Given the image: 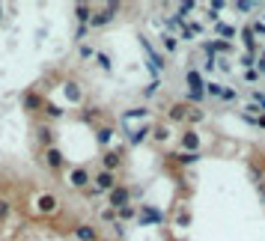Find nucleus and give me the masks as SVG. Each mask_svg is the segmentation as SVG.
<instances>
[{"mask_svg":"<svg viewBox=\"0 0 265 241\" xmlns=\"http://www.w3.org/2000/svg\"><path fill=\"white\" fill-rule=\"evenodd\" d=\"M57 206H60V203H57V197H54V194H42V197L36 200V209H39L42 215H54V212H57Z\"/></svg>","mask_w":265,"mask_h":241,"instance_id":"4","label":"nucleus"},{"mask_svg":"<svg viewBox=\"0 0 265 241\" xmlns=\"http://www.w3.org/2000/svg\"><path fill=\"white\" fill-rule=\"evenodd\" d=\"M155 92H158V80H152V83L143 89V95H146V98H149V95H155Z\"/></svg>","mask_w":265,"mask_h":241,"instance_id":"33","label":"nucleus"},{"mask_svg":"<svg viewBox=\"0 0 265 241\" xmlns=\"http://www.w3.org/2000/svg\"><path fill=\"white\" fill-rule=\"evenodd\" d=\"M75 239L78 241H98V230L89 227V224H81V227H75Z\"/></svg>","mask_w":265,"mask_h":241,"instance_id":"7","label":"nucleus"},{"mask_svg":"<svg viewBox=\"0 0 265 241\" xmlns=\"http://www.w3.org/2000/svg\"><path fill=\"white\" fill-rule=\"evenodd\" d=\"M257 78H260L257 69H248V72H245V80H248V83H257Z\"/></svg>","mask_w":265,"mask_h":241,"instance_id":"32","label":"nucleus"},{"mask_svg":"<svg viewBox=\"0 0 265 241\" xmlns=\"http://www.w3.org/2000/svg\"><path fill=\"white\" fill-rule=\"evenodd\" d=\"M188 113H191V107H188V104H173V107L167 110V116H170L173 122H182V119H188Z\"/></svg>","mask_w":265,"mask_h":241,"instance_id":"13","label":"nucleus"},{"mask_svg":"<svg viewBox=\"0 0 265 241\" xmlns=\"http://www.w3.org/2000/svg\"><path fill=\"white\" fill-rule=\"evenodd\" d=\"M45 164H48L51 170H60V167L66 164V158H63V152H60L57 146H51V149H45Z\"/></svg>","mask_w":265,"mask_h":241,"instance_id":"5","label":"nucleus"},{"mask_svg":"<svg viewBox=\"0 0 265 241\" xmlns=\"http://www.w3.org/2000/svg\"><path fill=\"white\" fill-rule=\"evenodd\" d=\"M9 209H12V206H9V203H6V200H0V221H3V218H6V215H9Z\"/></svg>","mask_w":265,"mask_h":241,"instance_id":"37","label":"nucleus"},{"mask_svg":"<svg viewBox=\"0 0 265 241\" xmlns=\"http://www.w3.org/2000/svg\"><path fill=\"white\" fill-rule=\"evenodd\" d=\"M81 57H84V60H89V57H92V48H89V45H84V48H81Z\"/></svg>","mask_w":265,"mask_h":241,"instance_id":"40","label":"nucleus"},{"mask_svg":"<svg viewBox=\"0 0 265 241\" xmlns=\"http://www.w3.org/2000/svg\"><path fill=\"white\" fill-rule=\"evenodd\" d=\"M254 36H257V33H254V27H245V30H242V42H245V48H248V54H257V48H260Z\"/></svg>","mask_w":265,"mask_h":241,"instance_id":"11","label":"nucleus"},{"mask_svg":"<svg viewBox=\"0 0 265 241\" xmlns=\"http://www.w3.org/2000/svg\"><path fill=\"white\" fill-rule=\"evenodd\" d=\"M92 15H95V12H92L87 3H78V6H75V18L81 21V27H87V24L92 21Z\"/></svg>","mask_w":265,"mask_h":241,"instance_id":"9","label":"nucleus"},{"mask_svg":"<svg viewBox=\"0 0 265 241\" xmlns=\"http://www.w3.org/2000/svg\"><path fill=\"white\" fill-rule=\"evenodd\" d=\"M128 200H131V191H128L125 185H116V188L110 191V209H116V212H119V209H125V206H131Z\"/></svg>","mask_w":265,"mask_h":241,"instance_id":"2","label":"nucleus"},{"mask_svg":"<svg viewBox=\"0 0 265 241\" xmlns=\"http://www.w3.org/2000/svg\"><path fill=\"white\" fill-rule=\"evenodd\" d=\"M218 33H221V36H236V30L227 27V24H218Z\"/></svg>","mask_w":265,"mask_h":241,"instance_id":"30","label":"nucleus"},{"mask_svg":"<svg viewBox=\"0 0 265 241\" xmlns=\"http://www.w3.org/2000/svg\"><path fill=\"white\" fill-rule=\"evenodd\" d=\"M170 158H176L182 167H191V164L200 161V152H179V155H170Z\"/></svg>","mask_w":265,"mask_h":241,"instance_id":"17","label":"nucleus"},{"mask_svg":"<svg viewBox=\"0 0 265 241\" xmlns=\"http://www.w3.org/2000/svg\"><path fill=\"white\" fill-rule=\"evenodd\" d=\"M137 221H140V224H161L164 215H161L158 209H152V206H143V215H137Z\"/></svg>","mask_w":265,"mask_h":241,"instance_id":"8","label":"nucleus"},{"mask_svg":"<svg viewBox=\"0 0 265 241\" xmlns=\"http://www.w3.org/2000/svg\"><path fill=\"white\" fill-rule=\"evenodd\" d=\"M185 78H188V86H191V89H206L203 75H200L197 69H188V75H185Z\"/></svg>","mask_w":265,"mask_h":241,"instance_id":"15","label":"nucleus"},{"mask_svg":"<svg viewBox=\"0 0 265 241\" xmlns=\"http://www.w3.org/2000/svg\"><path fill=\"white\" fill-rule=\"evenodd\" d=\"M251 27H254V33H257V36H265V24H263V21H254Z\"/></svg>","mask_w":265,"mask_h":241,"instance_id":"36","label":"nucleus"},{"mask_svg":"<svg viewBox=\"0 0 265 241\" xmlns=\"http://www.w3.org/2000/svg\"><path fill=\"white\" fill-rule=\"evenodd\" d=\"M110 137H113V128H101V131H98V143H101V146H107Z\"/></svg>","mask_w":265,"mask_h":241,"instance_id":"23","label":"nucleus"},{"mask_svg":"<svg viewBox=\"0 0 265 241\" xmlns=\"http://www.w3.org/2000/svg\"><path fill=\"white\" fill-rule=\"evenodd\" d=\"M149 131H152V128H149V125H140V128H134V131H131V134H128V143H131V146H137V143H143V140H146V134H149Z\"/></svg>","mask_w":265,"mask_h":241,"instance_id":"16","label":"nucleus"},{"mask_svg":"<svg viewBox=\"0 0 265 241\" xmlns=\"http://www.w3.org/2000/svg\"><path fill=\"white\" fill-rule=\"evenodd\" d=\"M236 9H239V12H251V9H254V3H236Z\"/></svg>","mask_w":265,"mask_h":241,"instance_id":"39","label":"nucleus"},{"mask_svg":"<svg viewBox=\"0 0 265 241\" xmlns=\"http://www.w3.org/2000/svg\"><path fill=\"white\" fill-rule=\"evenodd\" d=\"M203 95H206V89H188V101H203Z\"/></svg>","mask_w":265,"mask_h":241,"instance_id":"25","label":"nucleus"},{"mask_svg":"<svg viewBox=\"0 0 265 241\" xmlns=\"http://www.w3.org/2000/svg\"><path fill=\"white\" fill-rule=\"evenodd\" d=\"M182 146H185V152H197L200 149V134L197 131H185L182 134Z\"/></svg>","mask_w":265,"mask_h":241,"instance_id":"10","label":"nucleus"},{"mask_svg":"<svg viewBox=\"0 0 265 241\" xmlns=\"http://www.w3.org/2000/svg\"><path fill=\"white\" fill-rule=\"evenodd\" d=\"M236 95H239V92H236V89H230V86H227V89H224V95H221V98H224V101H236Z\"/></svg>","mask_w":265,"mask_h":241,"instance_id":"34","label":"nucleus"},{"mask_svg":"<svg viewBox=\"0 0 265 241\" xmlns=\"http://www.w3.org/2000/svg\"><path fill=\"white\" fill-rule=\"evenodd\" d=\"M242 66H245V69H254V66H257V57H254V54H242Z\"/></svg>","mask_w":265,"mask_h":241,"instance_id":"26","label":"nucleus"},{"mask_svg":"<svg viewBox=\"0 0 265 241\" xmlns=\"http://www.w3.org/2000/svg\"><path fill=\"white\" fill-rule=\"evenodd\" d=\"M116 12H119V3H107L101 12H95V15H92L89 27H104V24H110V21L116 18Z\"/></svg>","mask_w":265,"mask_h":241,"instance_id":"1","label":"nucleus"},{"mask_svg":"<svg viewBox=\"0 0 265 241\" xmlns=\"http://www.w3.org/2000/svg\"><path fill=\"white\" fill-rule=\"evenodd\" d=\"M251 98H254V104H260V107L265 110V92H260V89H254V95H251Z\"/></svg>","mask_w":265,"mask_h":241,"instance_id":"29","label":"nucleus"},{"mask_svg":"<svg viewBox=\"0 0 265 241\" xmlns=\"http://www.w3.org/2000/svg\"><path fill=\"white\" fill-rule=\"evenodd\" d=\"M95 188H98V191H107V194H110V191L116 188V176H113V173H107V170H101V173L95 176Z\"/></svg>","mask_w":265,"mask_h":241,"instance_id":"6","label":"nucleus"},{"mask_svg":"<svg viewBox=\"0 0 265 241\" xmlns=\"http://www.w3.org/2000/svg\"><path fill=\"white\" fill-rule=\"evenodd\" d=\"M257 66H260V72H265V51L257 57Z\"/></svg>","mask_w":265,"mask_h":241,"instance_id":"41","label":"nucleus"},{"mask_svg":"<svg viewBox=\"0 0 265 241\" xmlns=\"http://www.w3.org/2000/svg\"><path fill=\"white\" fill-rule=\"evenodd\" d=\"M21 104H24L27 110H45V101H42L36 92H27V95L21 98Z\"/></svg>","mask_w":265,"mask_h":241,"instance_id":"12","label":"nucleus"},{"mask_svg":"<svg viewBox=\"0 0 265 241\" xmlns=\"http://www.w3.org/2000/svg\"><path fill=\"white\" fill-rule=\"evenodd\" d=\"M66 95H69V101H78V98H81V89H78L75 83H69V86H66Z\"/></svg>","mask_w":265,"mask_h":241,"instance_id":"24","label":"nucleus"},{"mask_svg":"<svg viewBox=\"0 0 265 241\" xmlns=\"http://www.w3.org/2000/svg\"><path fill=\"white\" fill-rule=\"evenodd\" d=\"M257 191H260V197L265 200V182H257Z\"/></svg>","mask_w":265,"mask_h":241,"instance_id":"42","label":"nucleus"},{"mask_svg":"<svg viewBox=\"0 0 265 241\" xmlns=\"http://www.w3.org/2000/svg\"><path fill=\"white\" fill-rule=\"evenodd\" d=\"M36 134H39V143H42L45 149H51V146H54V131H51L48 125H42V128H39Z\"/></svg>","mask_w":265,"mask_h":241,"instance_id":"18","label":"nucleus"},{"mask_svg":"<svg viewBox=\"0 0 265 241\" xmlns=\"http://www.w3.org/2000/svg\"><path fill=\"white\" fill-rule=\"evenodd\" d=\"M45 113H48L51 119H57V116H63V110H60L57 104H45Z\"/></svg>","mask_w":265,"mask_h":241,"instance_id":"27","label":"nucleus"},{"mask_svg":"<svg viewBox=\"0 0 265 241\" xmlns=\"http://www.w3.org/2000/svg\"><path fill=\"white\" fill-rule=\"evenodd\" d=\"M191 12H194V3H191V0H188V3H182V6H179V12H176V15H179V18H182V21H185V18H188V15H191Z\"/></svg>","mask_w":265,"mask_h":241,"instance_id":"22","label":"nucleus"},{"mask_svg":"<svg viewBox=\"0 0 265 241\" xmlns=\"http://www.w3.org/2000/svg\"><path fill=\"white\" fill-rule=\"evenodd\" d=\"M119 164H122V155H119V149H113V152H104V170H107V173H113Z\"/></svg>","mask_w":265,"mask_h":241,"instance_id":"14","label":"nucleus"},{"mask_svg":"<svg viewBox=\"0 0 265 241\" xmlns=\"http://www.w3.org/2000/svg\"><path fill=\"white\" fill-rule=\"evenodd\" d=\"M98 57V63H101V69H110V60H107V54H95Z\"/></svg>","mask_w":265,"mask_h":241,"instance_id":"38","label":"nucleus"},{"mask_svg":"<svg viewBox=\"0 0 265 241\" xmlns=\"http://www.w3.org/2000/svg\"><path fill=\"white\" fill-rule=\"evenodd\" d=\"M0 15H3V9H0Z\"/></svg>","mask_w":265,"mask_h":241,"instance_id":"43","label":"nucleus"},{"mask_svg":"<svg viewBox=\"0 0 265 241\" xmlns=\"http://www.w3.org/2000/svg\"><path fill=\"white\" fill-rule=\"evenodd\" d=\"M224 89H227V86H221V83H212V80L206 83V92H209V95H215V98H221V95H224Z\"/></svg>","mask_w":265,"mask_h":241,"instance_id":"21","label":"nucleus"},{"mask_svg":"<svg viewBox=\"0 0 265 241\" xmlns=\"http://www.w3.org/2000/svg\"><path fill=\"white\" fill-rule=\"evenodd\" d=\"M164 48L167 51H176V36H164Z\"/></svg>","mask_w":265,"mask_h":241,"instance_id":"31","label":"nucleus"},{"mask_svg":"<svg viewBox=\"0 0 265 241\" xmlns=\"http://www.w3.org/2000/svg\"><path fill=\"white\" fill-rule=\"evenodd\" d=\"M69 185H72V188H78V191H87V188H89V173H87V170H81V167H78V170H72V173H69Z\"/></svg>","mask_w":265,"mask_h":241,"instance_id":"3","label":"nucleus"},{"mask_svg":"<svg viewBox=\"0 0 265 241\" xmlns=\"http://www.w3.org/2000/svg\"><path fill=\"white\" fill-rule=\"evenodd\" d=\"M116 215H119V218H125V221H128V218H134V215H137V209H134V206H125V209H119V212H116Z\"/></svg>","mask_w":265,"mask_h":241,"instance_id":"28","label":"nucleus"},{"mask_svg":"<svg viewBox=\"0 0 265 241\" xmlns=\"http://www.w3.org/2000/svg\"><path fill=\"white\" fill-rule=\"evenodd\" d=\"M188 119H191V122H200V119H203V110H197V107H191V113H188Z\"/></svg>","mask_w":265,"mask_h":241,"instance_id":"35","label":"nucleus"},{"mask_svg":"<svg viewBox=\"0 0 265 241\" xmlns=\"http://www.w3.org/2000/svg\"><path fill=\"white\" fill-rule=\"evenodd\" d=\"M152 137H155V140H161V143H164V140H167V137H170V128H167V125H155V128H152Z\"/></svg>","mask_w":265,"mask_h":241,"instance_id":"20","label":"nucleus"},{"mask_svg":"<svg viewBox=\"0 0 265 241\" xmlns=\"http://www.w3.org/2000/svg\"><path fill=\"white\" fill-rule=\"evenodd\" d=\"M137 116H140V119H146V116H149V110H146V107H134V110H125V116H122V119L128 122V119H137Z\"/></svg>","mask_w":265,"mask_h":241,"instance_id":"19","label":"nucleus"}]
</instances>
